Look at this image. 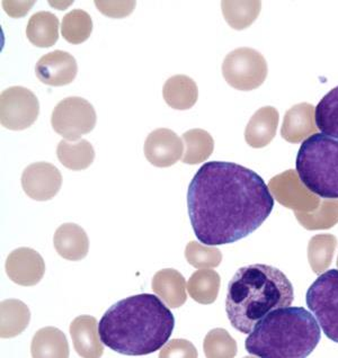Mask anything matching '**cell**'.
<instances>
[{"instance_id": "obj_1", "label": "cell", "mask_w": 338, "mask_h": 358, "mask_svg": "<svg viewBox=\"0 0 338 358\" xmlns=\"http://www.w3.org/2000/svg\"><path fill=\"white\" fill-rule=\"evenodd\" d=\"M273 208L264 179L234 162H206L188 186V215L203 245H228L248 237Z\"/></svg>"}, {"instance_id": "obj_2", "label": "cell", "mask_w": 338, "mask_h": 358, "mask_svg": "<svg viewBox=\"0 0 338 358\" xmlns=\"http://www.w3.org/2000/svg\"><path fill=\"white\" fill-rule=\"evenodd\" d=\"M175 318L153 294L133 295L116 302L105 312L99 334L105 346L127 356L148 355L171 338Z\"/></svg>"}, {"instance_id": "obj_3", "label": "cell", "mask_w": 338, "mask_h": 358, "mask_svg": "<svg viewBox=\"0 0 338 358\" xmlns=\"http://www.w3.org/2000/svg\"><path fill=\"white\" fill-rule=\"evenodd\" d=\"M295 289L280 269L254 264L238 269L229 282L225 312L234 329L248 335L266 315L290 306Z\"/></svg>"}, {"instance_id": "obj_4", "label": "cell", "mask_w": 338, "mask_h": 358, "mask_svg": "<svg viewBox=\"0 0 338 358\" xmlns=\"http://www.w3.org/2000/svg\"><path fill=\"white\" fill-rule=\"evenodd\" d=\"M321 326L311 312L286 306L266 315L246 339L248 354L262 358H304L318 346Z\"/></svg>"}, {"instance_id": "obj_5", "label": "cell", "mask_w": 338, "mask_h": 358, "mask_svg": "<svg viewBox=\"0 0 338 358\" xmlns=\"http://www.w3.org/2000/svg\"><path fill=\"white\" fill-rule=\"evenodd\" d=\"M295 169L310 192L321 199H338V139L312 134L299 148Z\"/></svg>"}, {"instance_id": "obj_6", "label": "cell", "mask_w": 338, "mask_h": 358, "mask_svg": "<svg viewBox=\"0 0 338 358\" xmlns=\"http://www.w3.org/2000/svg\"><path fill=\"white\" fill-rule=\"evenodd\" d=\"M306 302L327 338L338 344V269L319 275L307 291Z\"/></svg>"}, {"instance_id": "obj_7", "label": "cell", "mask_w": 338, "mask_h": 358, "mask_svg": "<svg viewBox=\"0 0 338 358\" xmlns=\"http://www.w3.org/2000/svg\"><path fill=\"white\" fill-rule=\"evenodd\" d=\"M96 121L93 105L80 97L62 99L55 107L51 117L53 130L68 141H78L84 134L92 132Z\"/></svg>"}, {"instance_id": "obj_8", "label": "cell", "mask_w": 338, "mask_h": 358, "mask_svg": "<svg viewBox=\"0 0 338 358\" xmlns=\"http://www.w3.org/2000/svg\"><path fill=\"white\" fill-rule=\"evenodd\" d=\"M38 97L25 87H10L1 93L0 122L8 130H27L38 120Z\"/></svg>"}, {"instance_id": "obj_9", "label": "cell", "mask_w": 338, "mask_h": 358, "mask_svg": "<svg viewBox=\"0 0 338 358\" xmlns=\"http://www.w3.org/2000/svg\"><path fill=\"white\" fill-rule=\"evenodd\" d=\"M62 186V175L58 168L49 162H35L27 167L22 175V187L27 196L35 201H50Z\"/></svg>"}, {"instance_id": "obj_10", "label": "cell", "mask_w": 338, "mask_h": 358, "mask_svg": "<svg viewBox=\"0 0 338 358\" xmlns=\"http://www.w3.org/2000/svg\"><path fill=\"white\" fill-rule=\"evenodd\" d=\"M7 276L20 286H34L40 283L45 273L43 258L34 249H15L7 257Z\"/></svg>"}, {"instance_id": "obj_11", "label": "cell", "mask_w": 338, "mask_h": 358, "mask_svg": "<svg viewBox=\"0 0 338 358\" xmlns=\"http://www.w3.org/2000/svg\"><path fill=\"white\" fill-rule=\"evenodd\" d=\"M183 153L182 139L169 129H157L146 139L145 156L155 167H171L182 158Z\"/></svg>"}, {"instance_id": "obj_12", "label": "cell", "mask_w": 338, "mask_h": 358, "mask_svg": "<svg viewBox=\"0 0 338 358\" xmlns=\"http://www.w3.org/2000/svg\"><path fill=\"white\" fill-rule=\"evenodd\" d=\"M78 73L77 61L66 51L57 50L43 55L35 66L38 80L48 86L60 87L75 80Z\"/></svg>"}, {"instance_id": "obj_13", "label": "cell", "mask_w": 338, "mask_h": 358, "mask_svg": "<svg viewBox=\"0 0 338 358\" xmlns=\"http://www.w3.org/2000/svg\"><path fill=\"white\" fill-rule=\"evenodd\" d=\"M258 55L253 50L239 49L225 58L223 62V76L225 80L234 88L248 90L255 86V79L258 76Z\"/></svg>"}, {"instance_id": "obj_14", "label": "cell", "mask_w": 338, "mask_h": 358, "mask_svg": "<svg viewBox=\"0 0 338 358\" xmlns=\"http://www.w3.org/2000/svg\"><path fill=\"white\" fill-rule=\"evenodd\" d=\"M70 336L78 355L99 358L104 352L103 341L97 331V320L90 315H80L70 324Z\"/></svg>"}, {"instance_id": "obj_15", "label": "cell", "mask_w": 338, "mask_h": 358, "mask_svg": "<svg viewBox=\"0 0 338 358\" xmlns=\"http://www.w3.org/2000/svg\"><path fill=\"white\" fill-rule=\"evenodd\" d=\"M53 243L61 257L71 262L84 259L90 250L86 231L75 223H64L59 227L53 237Z\"/></svg>"}, {"instance_id": "obj_16", "label": "cell", "mask_w": 338, "mask_h": 358, "mask_svg": "<svg viewBox=\"0 0 338 358\" xmlns=\"http://www.w3.org/2000/svg\"><path fill=\"white\" fill-rule=\"evenodd\" d=\"M153 292L168 306L176 309L188 300V284L185 278L176 269H162L153 278Z\"/></svg>"}, {"instance_id": "obj_17", "label": "cell", "mask_w": 338, "mask_h": 358, "mask_svg": "<svg viewBox=\"0 0 338 358\" xmlns=\"http://www.w3.org/2000/svg\"><path fill=\"white\" fill-rule=\"evenodd\" d=\"M162 97L174 110H190L199 97L197 83L188 76H173L164 85Z\"/></svg>"}, {"instance_id": "obj_18", "label": "cell", "mask_w": 338, "mask_h": 358, "mask_svg": "<svg viewBox=\"0 0 338 358\" xmlns=\"http://www.w3.org/2000/svg\"><path fill=\"white\" fill-rule=\"evenodd\" d=\"M34 358L69 357V345L64 332L55 327H45L35 334L31 345Z\"/></svg>"}, {"instance_id": "obj_19", "label": "cell", "mask_w": 338, "mask_h": 358, "mask_svg": "<svg viewBox=\"0 0 338 358\" xmlns=\"http://www.w3.org/2000/svg\"><path fill=\"white\" fill-rule=\"evenodd\" d=\"M31 320L29 306L16 299H9L0 306V336L13 338L27 329Z\"/></svg>"}, {"instance_id": "obj_20", "label": "cell", "mask_w": 338, "mask_h": 358, "mask_svg": "<svg viewBox=\"0 0 338 358\" xmlns=\"http://www.w3.org/2000/svg\"><path fill=\"white\" fill-rule=\"evenodd\" d=\"M29 42L38 48H50L59 40V20L50 12L35 13L27 23Z\"/></svg>"}, {"instance_id": "obj_21", "label": "cell", "mask_w": 338, "mask_h": 358, "mask_svg": "<svg viewBox=\"0 0 338 358\" xmlns=\"http://www.w3.org/2000/svg\"><path fill=\"white\" fill-rule=\"evenodd\" d=\"M59 162L70 171H84L95 159L93 145L87 140L73 142L62 140L57 148Z\"/></svg>"}, {"instance_id": "obj_22", "label": "cell", "mask_w": 338, "mask_h": 358, "mask_svg": "<svg viewBox=\"0 0 338 358\" xmlns=\"http://www.w3.org/2000/svg\"><path fill=\"white\" fill-rule=\"evenodd\" d=\"M185 147L182 162L188 165H197L208 159L213 151V139L206 131L193 129L182 136Z\"/></svg>"}, {"instance_id": "obj_23", "label": "cell", "mask_w": 338, "mask_h": 358, "mask_svg": "<svg viewBox=\"0 0 338 358\" xmlns=\"http://www.w3.org/2000/svg\"><path fill=\"white\" fill-rule=\"evenodd\" d=\"M315 123L321 133L338 139V86L327 93L316 106Z\"/></svg>"}, {"instance_id": "obj_24", "label": "cell", "mask_w": 338, "mask_h": 358, "mask_svg": "<svg viewBox=\"0 0 338 358\" xmlns=\"http://www.w3.org/2000/svg\"><path fill=\"white\" fill-rule=\"evenodd\" d=\"M93 20L83 9H73L64 16L61 23V35L71 44H81L90 38Z\"/></svg>"}, {"instance_id": "obj_25", "label": "cell", "mask_w": 338, "mask_h": 358, "mask_svg": "<svg viewBox=\"0 0 338 358\" xmlns=\"http://www.w3.org/2000/svg\"><path fill=\"white\" fill-rule=\"evenodd\" d=\"M219 282V276L213 271H197L188 280V294L199 303H212L217 299Z\"/></svg>"}, {"instance_id": "obj_26", "label": "cell", "mask_w": 338, "mask_h": 358, "mask_svg": "<svg viewBox=\"0 0 338 358\" xmlns=\"http://www.w3.org/2000/svg\"><path fill=\"white\" fill-rule=\"evenodd\" d=\"M185 258L195 268H206L219 265L221 254L217 248H213V245L206 247L202 243L191 241L186 247Z\"/></svg>"}, {"instance_id": "obj_27", "label": "cell", "mask_w": 338, "mask_h": 358, "mask_svg": "<svg viewBox=\"0 0 338 358\" xmlns=\"http://www.w3.org/2000/svg\"><path fill=\"white\" fill-rule=\"evenodd\" d=\"M234 348L232 341L225 330L216 329L209 332L204 341V350L208 357L230 355L228 350Z\"/></svg>"}, {"instance_id": "obj_28", "label": "cell", "mask_w": 338, "mask_h": 358, "mask_svg": "<svg viewBox=\"0 0 338 358\" xmlns=\"http://www.w3.org/2000/svg\"><path fill=\"white\" fill-rule=\"evenodd\" d=\"M223 14L225 20L234 29H244L252 20V12L247 9L245 3H223Z\"/></svg>"}, {"instance_id": "obj_29", "label": "cell", "mask_w": 338, "mask_h": 358, "mask_svg": "<svg viewBox=\"0 0 338 358\" xmlns=\"http://www.w3.org/2000/svg\"><path fill=\"white\" fill-rule=\"evenodd\" d=\"M95 5L101 14L108 17H127L136 7V1H95Z\"/></svg>"}, {"instance_id": "obj_30", "label": "cell", "mask_w": 338, "mask_h": 358, "mask_svg": "<svg viewBox=\"0 0 338 358\" xmlns=\"http://www.w3.org/2000/svg\"><path fill=\"white\" fill-rule=\"evenodd\" d=\"M164 357H197V352L195 347L185 339H174L169 341L160 355Z\"/></svg>"}]
</instances>
